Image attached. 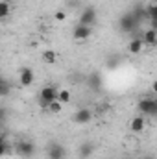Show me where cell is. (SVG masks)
Returning <instances> with one entry per match:
<instances>
[{
	"instance_id": "obj_23",
	"label": "cell",
	"mask_w": 157,
	"mask_h": 159,
	"mask_svg": "<svg viewBox=\"0 0 157 159\" xmlns=\"http://www.w3.org/2000/svg\"><path fill=\"white\" fill-rule=\"evenodd\" d=\"M150 26H152V30H155V32H157V19L150 20Z\"/></svg>"
},
{
	"instance_id": "obj_16",
	"label": "cell",
	"mask_w": 157,
	"mask_h": 159,
	"mask_svg": "<svg viewBox=\"0 0 157 159\" xmlns=\"http://www.w3.org/2000/svg\"><path fill=\"white\" fill-rule=\"evenodd\" d=\"M131 13H133V17L137 19V22H139V24H141L144 19H148V13H146V9H142V7H137V9H135V11H131Z\"/></svg>"
},
{
	"instance_id": "obj_6",
	"label": "cell",
	"mask_w": 157,
	"mask_h": 159,
	"mask_svg": "<svg viewBox=\"0 0 157 159\" xmlns=\"http://www.w3.org/2000/svg\"><path fill=\"white\" fill-rule=\"evenodd\" d=\"M46 154H48V159H65L67 150H65V146H61L59 143H54V144L48 146Z\"/></svg>"
},
{
	"instance_id": "obj_7",
	"label": "cell",
	"mask_w": 157,
	"mask_h": 159,
	"mask_svg": "<svg viewBox=\"0 0 157 159\" xmlns=\"http://www.w3.org/2000/svg\"><path fill=\"white\" fill-rule=\"evenodd\" d=\"M72 35H74V39H76V41H85V39H89V37L92 35V28H91V26H83V24H78V26L74 28Z\"/></svg>"
},
{
	"instance_id": "obj_2",
	"label": "cell",
	"mask_w": 157,
	"mask_h": 159,
	"mask_svg": "<svg viewBox=\"0 0 157 159\" xmlns=\"http://www.w3.org/2000/svg\"><path fill=\"white\" fill-rule=\"evenodd\" d=\"M118 26H120V30H122V32L129 34V32H133V30L139 26V22H137V19L133 17V13H126V15H122V17H120Z\"/></svg>"
},
{
	"instance_id": "obj_4",
	"label": "cell",
	"mask_w": 157,
	"mask_h": 159,
	"mask_svg": "<svg viewBox=\"0 0 157 159\" xmlns=\"http://www.w3.org/2000/svg\"><path fill=\"white\" fill-rule=\"evenodd\" d=\"M96 22V9L94 7H85L79 15V22L78 24H83V26H92Z\"/></svg>"
},
{
	"instance_id": "obj_22",
	"label": "cell",
	"mask_w": 157,
	"mask_h": 159,
	"mask_svg": "<svg viewBox=\"0 0 157 159\" xmlns=\"http://www.w3.org/2000/svg\"><path fill=\"white\" fill-rule=\"evenodd\" d=\"M56 19H57V20H65V19H67V15H65L63 11H57V13H56Z\"/></svg>"
},
{
	"instance_id": "obj_14",
	"label": "cell",
	"mask_w": 157,
	"mask_h": 159,
	"mask_svg": "<svg viewBox=\"0 0 157 159\" xmlns=\"http://www.w3.org/2000/svg\"><path fill=\"white\" fill-rule=\"evenodd\" d=\"M43 61H44V63H48V65H54V63L57 61V54H56L54 50H50V48H48V50H44V52H43Z\"/></svg>"
},
{
	"instance_id": "obj_9",
	"label": "cell",
	"mask_w": 157,
	"mask_h": 159,
	"mask_svg": "<svg viewBox=\"0 0 157 159\" xmlns=\"http://www.w3.org/2000/svg\"><path fill=\"white\" fill-rule=\"evenodd\" d=\"M92 119V113H91V109H78L76 113H74V117L72 120L76 122V124H89V120Z\"/></svg>"
},
{
	"instance_id": "obj_11",
	"label": "cell",
	"mask_w": 157,
	"mask_h": 159,
	"mask_svg": "<svg viewBox=\"0 0 157 159\" xmlns=\"http://www.w3.org/2000/svg\"><path fill=\"white\" fill-rule=\"evenodd\" d=\"M128 48H129L131 54H141L142 48H144V41H142V37H133Z\"/></svg>"
},
{
	"instance_id": "obj_13",
	"label": "cell",
	"mask_w": 157,
	"mask_h": 159,
	"mask_svg": "<svg viewBox=\"0 0 157 159\" xmlns=\"http://www.w3.org/2000/svg\"><path fill=\"white\" fill-rule=\"evenodd\" d=\"M89 85H91V89L98 91V89L102 87V76H100L98 72H92V74L89 76Z\"/></svg>"
},
{
	"instance_id": "obj_10",
	"label": "cell",
	"mask_w": 157,
	"mask_h": 159,
	"mask_svg": "<svg viewBox=\"0 0 157 159\" xmlns=\"http://www.w3.org/2000/svg\"><path fill=\"white\" fill-rule=\"evenodd\" d=\"M129 128H131L133 133H141V131L146 128V120H144V117H142V115H141V117H135V119L131 120Z\"/></svg>"
},
{
	"instance_id": "obj_15",
	"label": "cell",
	"mask_w": 157,
	"mask_h": 159,
	"mask_svg": "<svg viewBox=\"0 0 157 159\" xmlns=\"http://www.w3.org/2000/svg\"><path fill=\"white\" fill-rule=\"evenodd\" d=\"M9 11H11L9 4H7L6 0H2V2H0V19H2V20H6V19H7V15H9Z\"/></svg>"
},
{
	"instance_id": "obj_5",
	"label": "cell",
	"mask_w": 157,
	"mask_h": 159,
	"mask_svg": "<svg viewBox=\"0 0 157 159\" xmlns=\"http://www.w3.org/2000/svg\"><path fill=\"white\" fill-rule=\"evenodd\" d=\"M39 98H41V100H46L48 104H52V102L59 100V91H57V89H54V87H50V85H46V87H43V89H41Z\"/></svg>"
},
{
	"instance_id": "obj_19",
	"label": "cell",
	"mask_w": 157,
	"mask_h": 159,
	"mask_svg": "<svg viewBox=\"0 0 157 159\" xmlns=\"http://www.w3.org/2000/svg\"><path fill=\"white\" fill-rule=\"evenodd\" d=\"M146 13H148V20L157 19V4H150V6L146 7Z\"/></svg>"
},
{
	"instance_id": "obj_8",
	"label": "cell",
	"mask_w": 157,
	"mask_h": 159,
	"mask_svg": "<svg viewBox=\"0 0 157 159\" xmlns=\"http://www.w3.org/2000/svg\"><path fill=\"white\" fill-rule=\"evenodd\" d=\"M34 78H35V74H34V70L32 69H20V72H19V83L22 85V87H30L32 83H34Z\"/></svg>"
},
{
	"instance_id": "obj_3",
	"label": "cell",
	"mask_w": 157,
	"mask_h": 159,
	"mask_svg": "<svg viewBox=\"0 0 157 159\" xmlns=\"http://www.w3.org/2000/svg\"><path fill=\"white\" fill-rule=\"evenodd\" d=\"M15 152H17V156H20V157H32V156L35 154V146H34V143H30V141H19L17 146H15Z\"/></svg>"
},
{
	"instance_id": "obj_25",
	"label": "cell",
	"mask_w": 157,
	"mask_h": 159,
	"mask_svg": "<svg viewBox=\"0 0 157 159\" xmlns=\"http://www.w3.org/2000/svg\"><path fill=\"white\" fill-rule=\"evenodd\" d=\"M144 159H155V157H152V156H148V157H144Z\"/></svg>"
},
{
	"instance_id": "obj_21",
	"label": "cell",
	"mask_w": 157,
	"mask_h": 159,
	"mask_svg": "<svg viewBox=\"0 0 157 159\" xmlns=\"http://www.w3.org/2000/svg\"><path fill=\"white\" fill-rule=\"evenodd\" d=\"M7 93H9V83L6 80H2L0 81V94L2 96H7Z\"/></svg>"
},
{
	"instance_id": "obj_18",
	"label": "cell",
	"mask_w": 157,
	"mask_h": 159,
	"mask_svg": "<svg viewBox=\"0 0 157 159\" xmlns=\"http://www.w3.org/2000/svg\"><path fill=\"white\" fill-rule=\"evenodd\" d=\"M91 152H92V144L85 143V144L79 148V157H89V156H91Z\"/></svg>"
},
{
	"instance_id": "obj_12",
	"label": "cell",
	"mask_w": 157,
	"mask_h": 159,
	"mask_svg": "<svg viewBox=\"0 0 157 159\" xmlns=\"http://www.w3.org/2000/svg\"><path fill=\"white\" fill-rule=\"evenodd\" d=\"M142 41H144V44H155L157 43V32L155 30H146L144 34H142Z\"/></svg>"
},
{
	"instance_id": "obj_24",
	"label": "cell",
	"mask_w": 157,
	"mask_h": 159,
	"mask_svg": "<svg viewBox=\"0 0 157 159\" xmlns=\"http://www.w3.org/2000/svg\"><path fill=\"white\" fill-rule=\"evenodd\" d=\"M152 91L157 94V80H154V83H152Z\"/></svg>"
},
{
	"instance_id": "obj_20",
	"label": "cell",
	"mask_w": 157,
	"mask_h": 159,
	"mask_svg": "<svg viewBox=\"0 0 157 159\" xmlns=\"http://www.w3.org/2000/svg\"><path fill=\"white\" fill-rule=\"evenodd\" d=\"M59 102H63V104H69V102H70V91H67V89H61V91H59Z\"/></svg>"
},
{
	"instance_id": "obj_17",
	"label": "cell",
	"mask_w": 157,
	"mask_h": 159,
	"mask_svg": "<svg viewBox=\"0 0 157 159\" xmlns=\"http://www.w3.org/2000/svg\"><path fill=\"white\" fill-rule=\"evenodd\" d=\"M61 109H63V102H59V100H56V102H52V104L48 106V111L54 113V115L61 113Z\"/></svg>"
},
{
	"instance_id": "obj_1",
	"label": "cell",
	"mask_w": 157,
	"mask_h": 159,
	"mask_svg": "<svg viewBox=\"0 0 157 159\" xmlns=\"http://www.w3.org/2000/svg\"><path fill=\"white\" fill-rule=\"evenodd\" d=\"M137 109L141 115H148V117H157V98H142L137 104Z\"/></svg>"
}]
</instances>
